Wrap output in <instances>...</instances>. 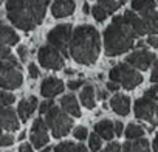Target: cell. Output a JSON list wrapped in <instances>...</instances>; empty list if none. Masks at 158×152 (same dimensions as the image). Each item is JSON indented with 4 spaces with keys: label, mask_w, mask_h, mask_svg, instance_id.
<instances>
[{
    "label": "cell",
    "mask_w": 158,
    "mask_h": 152,
    "mask_svg": "<svg viewBox=\"0 0 158 152\" xmlns=\"http://www.w3.org/2000/svg\"><path fill=\"white\" fill-rule=\"evenodd\" d=\"M68 51L71 57L79 64L90 65L96 62L101 51V39L98 30L92 25H81L74 28L71 33Z\"/></svg>",
    "instance_id": "1"
},
{
    "label": "cell",
    "mask_w": 158,
    "mask_h": 152,
    "mask_svg": "<svg viewBox=\"0 0 158 152\" xmlns=\"http://www.w3.org/2000/svg\"><path fill=\"white\" fill-rule=\"evenodd\" d=\"M138 37L133 30L126 23L123 16L113 17L112 23L104 31V48L107 56H118L129 51L133 47V40Z\"/></svg>",
    "instance_id": "2"
},
{
    "label": "cell",
    "mask_w": 158,
    "mask_h": 152,
    "mask_svg": "<svg viewBox=\"0 0 158 152\" xmlns=\"http://www.w3.org/2000/svg\"><path fill=\"white\" fill-rule=\"evenodd\" d=\"M6 16L14 27L23 31H31L37 27L31 16L28 0H6Z\"/></svg>",
    "instance_id": "3"
},
{
    "label": "cell",
    "mask_w": 158,
    "mask_h": 152,
    "mask_svg": "<svg viewBox=\"0 0 158 152\" xmlns=\"http://www.w3.org/2000/svg\"><path fill=\"white\" fill-rule=\"evenodd\" d=\"M45 123H47V127L51 130V133H53L54 138L65 137L71 130V127H73L71 116H68L62 109H59L56 106H53L45 113Z\"/></svg>",
    "instance_id": "4"
},
{
    "label": "cell",
    "mask_w": 158,
    "mask_h": 152,
    "mask_svg": "<svg viewBox=\"0 0 158 152\" xmlns=\"http://www.w3.org/2000/svg\"><path fill=\"white\" fill-rule=\"evenodd\" d=\"M109 76L110 81L118 82L127 90H132L143 82V76L136 71V68H133L129 64H116L109 71Z\"/></svg>",
    "instance_id": "5"
},
{
    "label": "cell",
    "mask_w": 158,
    "mask_h": 152,
    "mask_svg": "<svg viewBox=\"0 0 158 152\" xmlns=\"http://www.w3.org/2000/svg\"><path fill=\"white\" fill-rule=\"evenodd\" d=\"M23 82V74L19 62L2 61L0 62V89L14 90Z\"/></svg>",
    "instance_id": "6"
},
{
    "label": "cell",
    "mask_w": 158,
    "mask_h": 152,
    "mask_svg": "<svg viewBox=\"0 0 158 152\" xmlns=\"http://www.w3.org/2000/svg\"><path fill=\"white\" fill-rule=\"evenodd\" d=\"M71 25L70 23H62V25H56L48 34H47V40L48 45H51L53 48H56L59 53H62L64 57H68L70 51V40H71Z\"/></svg>",
    "instance_id": "7"
},
{
    "label": "cell",
    "mask_w": 158,
    "mask_h": 152,
    "mask_svg": "<svg viewBox=\"0 0 158 152\" xmlns=\"http://www.w3.org/2000/svg\"><path fill=\"white\" fill-rule=\"evenodd\" d=\"M37 57H39V64L47 70H60L64 67L62 54L56 48H53L51 45L40 47L39 53H37Z\"/></svg>",
    "instance_id": "8"
},
{
    "label": "cell",
    "mask_w": 158,
    "mask_h": 152,
    "mask_svg": "<svg viewBox=\"0 0 158 152\" xmlns=\"http://www.w3.org/2000/svg\"><path fill=\"white\" fill-rule=\"evenodd\" d=\"M156 61L155 54L147 51V50H136L133 53H130L127 57H126V62L129 65H132L133 68H138V70H147L153 62Z\"/></svg>",
    "instance_id": "9"
},
{
    "label": "cell",
    "mask_w": 158,
    "mask_h": 152,
    "mask_svg": "<svg viewBox=\"0 0 158 152\" xmlns=\"http://www.w3.org/2000/svg\"><path fill=\"white\" fill-rule=\"evenodd\" d=\"M155 109H156V104L155 101L143 96L139 99H136L135 103V116L139 118V120H144V121H149L152 124H158L153 116H155Z\"/></svg>",
    "instance_id": "10"
},
{
    "label": "cell",
    "mask_w": 158,
    "mask_h": 152,
    "mask_svg": "<svg viewBox=\"0 0 158 152\" xmlns=\"http://www.w3.org/2000/svg\"><path fill=\"white\" fill-rule=\"evenodd\" d=\"M19 116L17 113L10 109V107H5L0 110V129H2L3 132L10 133V132H16L19 129Z\"/></svg>",
    "instance_id": "11"
},
{
    "label": "cell",
    "mask_w": 158,
    "mask_h": 152,
    "mask_svg": "<svg viewBox=\"0 0 158 152\" xmlns=\"http://www.w3.org/2000/svg\"><path fill=\"white\" fill-rule=\"evenodd\" d=\"M62 90H64V82L60 79L54 78V76H50V78L44 79V82L40 86V93L48 99L57 96L59 93H62Z\"/></svg>",
    "instance_id": "12"
},
{
    "label": "cell",
    "mask_w": 158,
    "mask_h": 152,
    "mask_svg": "<svg viewBox=\"0 0 158 152\" xmlns=\"http://www.w3.org/2000/svg\"><path fill=\"white\" fill-rule=\"evenodd\" d=\"M74 11V0H54L51 5V14L56 19L68 17Z\"/></svg>",
    "instance_id": "13"
},
{
    "label": "cell",
    "mask_w": 158,
    "mask_h": 152,
    "mask_svg": "<svg viewBox=\"0 0 158 152\" xmlns=\"http://www.w3.org/2000/svg\"><path fill=\"white\" fill-rule=\"evenodd\" d=\"M37 104H39V101H37L36 96H30V98H27V99H22V101L19 103V107H17L19 120H20V121H27V120L34 113V110L37 109Z\"/></svg>",
    "instance_id": "14"
},
{
    "label": "cell",
    "mask_w": 158,
    "mask_h": 152,
    "mask_svg": "<svg viewBox=\"0 0 158 152\" xmlns=\"http://www.w3.org/2000/svg\"><path fill=\"white\" fill-rule=\"evenodd\" d=\"M123 19L126 20V23L133 30V33H135L138 37L147 34V31H146V25H144L143 19H141L139 16H136L133 11H126V13L123 14Z\"/></svg>",
    "instance_id": "15"
},
{
    "label": "cell",
    "mask_w": 158,
    "mask_h": 152,
    "mask_svg": "<svg viewBox=\"0 0 158 152\" xmlns=\"http://www.w3.org/2000/svg\"><path fill=\"white\" fill-rule=\"evenodd\" d=\"M48 3H50V0H28V6H30V11H31V16H33L36 25L42 23L47 8H48Z\"/></svg>",
    "instance_id": "16"
},
{
    "label": "cell",
    "mask_w": 158,
    "mask_h": 152,
    "mask_svg": "<svg viewBox=\"0 0 158 152\" xmlns=\"http://www.w3.org/2000/svg\"><path fill=\"white\" fill-rule=\"evenodd\" d=\"M60 106H62V110L74 118H79L81 116V107L77 104V99L74 95L68 93V95H64L62 99H60Z\"/></svg>",
    "instance_id": "17"
},
{
    "label": "cell",
    "mask_w": 158,
    "mask_h": 152,
    "mask_svg": "<svg viewBox=\"0 0 158 152\" xmlns=\"http://www.w3.org/2000/svg\"><path fill=\"white\" fill-rule=\"evenodd\" d=\"M110 106H112V109H113L118 115L126 116V115L130 112V98H129L127 95L116 93V95L110 99Z\"/></svg>",
    "instance_id": "18"
},
{
    "label": "cell",
    "mask_w": 158,
    "mask_h": 152,
    "mask_svg": "<svg viewBox=\"0 0 158 152\" xmlns=\"http://www.w3.org/2000/svg\"><path fill=\"white\" fill-rule=\"evenodd\" d=\"M141 19H143L144 25H146L147 34L155 36L158 33V14H156V11L153 10V11L144 13V14H141Z\"/></svg>",
    "instance_id": "19"
},
{
    "label": "cell",
    "mask_w": 158,
    "mask_h": 152,
    "mask_svg": "<svg viewBox=\"0 0 158 152\" xmlns=\"http://www.w3.org/2000/svg\"><path fill=\"white\" fill-rule=\"evenodd\" d=\"M95 132L102 138V140H112L115 137V130H113V123L109 120H101L99 123L95 124Z\"/></svg>",
    "instance_id": "20"
},
{
    "label": "cell",
    "mask_w": 158,
    "mask_h": 152,
    "mask_svg": "<svg viewBox=\"0 0 158 152\" xmlns=\"http://www.w3.org/2000/svg\"><path fill=\"white\" fill-rule=\"evenodd\" d=\"M123 152H150L149 141L144 140V138L130 140V141L124 143V146H123Z\"/></svg>",
    "instance_id": "21"
},
{
    "label": "cell",
    "mask_w": 158,
    "mask_h": 152,
    "mask_svg": "<svg viewBox=\"0 0 158 152\" xmlns=\"http://www.w3.org/2000/svg\"><path fill=\"white\" fill-rule=\"evenodd\" d=\"M0 44L8 45V47L16 45V44H19V34L13 28H10L6 25H2L0 27Z\"/></svg>",
    "instance_id": "22"
},
{
    "label": "cell",
    "mask_w": 158,
    "mask_h": 152,
    "mask_svg": "<svg viewBox=\"0 0 158 152\" xmlns=\"http://www.w3.org/2000/svg\"><path fill=\"white\" fill-rule=\"evenodd\" d=\"M81 103L87 109H93L96 106V98H95V89L92 84H84V89L81 90Z\"/></svg>",
    "instance_id": "23"
},
{
    "label": "cell",
    "mask_w": 158,
    "mask_h": 152,
    "mask_svg": "<svg viewBox=\"0 0 158 152\" xmlns=\"http://www.w3.org/2000/svg\"><path fill=\"white\" fill-rule=\"evenodd\" d=\"M155 6H156L155 0H132V10L133 11H138L139 14L153 11Z\"/></svg>",
    "instance_id": "24"
},
{
    "label": "cell",
    "mask_w": 158,
    "mask_h": 152,
    "mask_svg": "<svg viewBox=\"0 0 158 152\" xmlns=\"http://www.w3.org/2000/svg\"><path fill=\"white\" fill-rule=\"evenodd\" d=\"M54 152H87L84 144H74L71 141H64L54 147Z\"/></svg>",
    "instance_id": "25"
},
{
    "label": "cell",
    "mask_w": 158,
    "mask_h": 152,
    "mask_svg": "<svg viewBox=\"0 0 158 152\" xmlns=\"http://www.w3.org/2000/svg\"><path fill=\"white\" fill-rule=\"evenodd\" d=\"M31 144L36 149H42L47 143H48V133L47 132H31Z\"/></svg>",
    "instance_id": "26"
},
{
    "label": "cell",
    "mask_w": 158,
    "mask_h": 152,
    "mask_svg": "<svg viewBox=\"0 0 158 152\" xmlns=\"http://www.w3.org/2000/svg\"><path fill=\"white\" fill-rule=\"evenodd\" d=\"M143 135H144V129L138 124L132 123L126 127V137L129 140H138V138H143Z\"/></svg>",
    "instance_id": "27"
},
{
    "label": "cell",
    "mask_w": 158,
    "mask_h": 152,
    "mask_svg": "<svg viewBox=\"0 0 158 152\" xmlns=\"http://www.w3.org/2000/svg\"><path fill=\"white\" fill-rule=\"evenodd\" d=\"M124 2H126V0H99V5L104 6L107 10V13L110 14V13L116 11L118 8H121L124 5Z\"/></svg>",
    "instance_id": "28"
},
{
    "label": "cell",
    "mask_w": 158,
    "mask_h": 152,
    "mask_svg": "<svg viewBox=\"0 0 158 152\" xmlns=\"http://www.w3.org/2000/svg\"><path fill=\"white\" fill-rule=\"evenodd\" d=\"M92 14H93L95 20H98V22H104V20L107 19V16H109L107 10H106L104 6H101L99 3H98V5H95V6L92 8Z\"/></svg>",
    "instance_id": "29"
},
{
    "label": "cell",
    "mask_w": 158,
    "mask_h": 152,
    "mask_svg": "<svg viewBox=\"0 0 158 152\" xmlns=\"http://www.w3.org/2000/svg\"><path fill=\"white\" fill-rule=\"evenodd\" d=\"M2 61H10V62H17V59L13 56L11 50L8 45H3V44H0V62Z\"/></svg>",
    "instance_id": "30"
},
{
    "label": "cell",
    "mask_w": 158,
    "mask_h": 152,
    "mask_svg": "<svg viewBox=\"0 0 158 152\" xmlns=\"http://www.w3.org/2000/svg\"><path fill=\"white\" fill-rule=\"evenodd\" d=\"M14 101H16V98H14L13 93H8V92H2V90H0V110L5 109V107H8V106L13 104Z\"/></svg>",
    "instance_id": "31"
},
{
    "label": "cell",
    "mask_w": 158,
    "mask_h": 152,
    "mask_svg": "<svg viewBox=\"0 0 158 152\" xmlns=\"http://www.w3.org/2000/svg\"><path fill=\"white\" fill-rule=\"evenodd\" d=\"M101 144H102V140H101V137L98 133H92L89 137V146H90V149L93 152H98L101 149Z\"/></svg>",
    "instance_id": "32"
},
{
    "label": "cell",
    "mask_w": 158,
    "mask_h": 152,
    "mask_svg": "<svg viewBox=\"0 0 158 152\" xmlns=\"http://www.w3.org/2000/svg\"><path fill=\"white\" fill-rule=\"evenodd\" d=\"M48 127H47V123L42 120V118H37L34 123H33V129L31 132H47Z\"/></svg>",
    "instance_id": "33"
},
{
    "label": "cell",
    "mask_w": 158,
    "mask_h": 152,
    "mask_svg": "<svg viewBox=\"0 0 158 152\" xmlns=\"http://www.w3.org/2000/svg\"><path fill=\"white\" fill-rule=\"evenodd\" d=\"M87 135H89V132H87V127H84V126H77L74 129V138L76 140H85Z\"/></svg>",
    "instance_id": "34"
},
{
    "label": "cell",
    "mask_w": 158,
    "mask_h": 152,
    "mask_svg": "<svg viewBox=\"0 0 158 152\" xmlns=\"http://www.w3.org/2000/svg\"><path fill=\"white\" fill-rule=\"evenodd\" d=\"M144 96L149 98V99H152V101H158V84L153 86V87H150V89H147L146 93H144Z\"/></svg>",
    "instance_id": "35"
},
{
    "label": "cell",
    "mask_w": 158,
    "mask_h": 152,
    "mask_svg": "<svg viewBox=\"0 0 158 152\" xmlns=\"http://www.w3.org/2000/svg\"><path fill=\"white\" fill-rule=\"evenodd\" d=\"M14 143V137L11 133H5L0 137V147H6V146H11Z\"/></svg>",
    "instance_id": "36"
},
{
    "label": "cell",
    "mask_w": 158,
    "mask_h": 152,
    "mask_svg": "<svg viewBox=\"0 0 158 152\" xmlns=\"http://www.w3.org/2000/svg\"><path fill=\"white\" fill-rule=\"evenodd\" d=\"M54 106V103L51 101V99H48V101H44V103H40V106H39V113L40 115H45L51 107Z\"/></svg>",
    "instance_id": "37"
},
{
    "label": "cell",
    "mask_w": 158,
    "mask_h": 152,
    "mask_svg": "<svg viewBox=\"0 0 158 152\" xmlns=\"http://www.w3.org/2000/svg\"><path fill=\"white\" fill-rule=\"evenodd\" d=\"M28 73H30V76H31L33 79L40 78V70L37 68L36 64H30V65H28Z\"/></svg>",
    "instance_id": "38"
},
{
    "label": "cell",
    "mask_w": 158,
    "mask_h": 152,
    "mask_svg": "<svg viewBox=\"0 0 158 152\" xmlns=\"http://www.w3.org/2000/svg\"><path fill=\"white\" fill-rule=\"evenodd\" d=\"M84 84H85V82L81 81V79H79V81H70V82L67 84V87H68L70 90H77V89H81Z\"/></svg>",
    "instance_id": "39"
},
{
    "label": "cell",
    "mask_w": 158,
    "mask_h": 152,
    "mask_svg": "<svg viewBox=\"0 0 158 152\" xmlns=\"http://www.w3.org/2000/svg\"><path fill=\"white\" fill-rule=\"evenodd\" d=\"M106 152H123V149L118 143H109L106 147Z\"/></svg>",
    "instance_id": "40"
},
{
    "label": "cell",
    "mask_w": 158,
    "mask_h": 152,
    "mask_svg": "<svg viewBox=\"0 0 158 152\" xmlns=\"http://www.w3.org/2000/svg\"><path fill=\"white\" fill-rule=\"evenodd\" d=\"M17 53H19L20 61H25V59L28 57V48H27L25 45H20V47L17 48Z\"/></svg>",
    "instance_id": "41"
},
{
    "label": "cell",
    "mask_w": 158,
    "mask_h": 152,
    "mask_svg": "<svg viewBox=\"0 0 158 152\" xmlns=\"http://www.w3.org/2000/svg\"><path fill=\"white\" fill-rule=\"evenodd\" d=\"M113 130H115V135H116V137H121V135H123V130H124L123 123H121V121H115V123H113Z\"/></svg>",
    "instance_id": "42"
},
{
    "label": "cell",
    "mask_w": 158,
    "mask_h": 152,
    "mask_svg": "<svg viewBox=\"0 0 158 152\" xmlns=\"http://www.w3.org/2000/svg\"><path fill=\"white\" fill-rule=\"evenodd\" d=\"M150 81L155 82V84H158V59L155 61V67H153L152 74H150Z\"/></svg>",
    "instance_id": "43"
},
{
    "label": "cell",
    "mask_w": 158,
    "mask_h": 152,
    "mask_svg": "<svg viewBox=\"0 0 158 152\" xmlns=\"http://www.w3.org/2000/svg\"><path fill=\"white\" fill-rule=\"evenodd\" d=\"M119 87H121V86H119L118 82H113V81H109V82H107V90H109V92H118Z\"/></svg>",
    "instance_id": "44"
},
{
    "label": "cell",
    "mask_w": 158,
    "mask_h": 152,
    "mask_svg": "<svg viewBox=\"0 0 158 152\" xmlns=\"http://www.w3.org/2000/svg\"><path fill=\"white\" fill-rule=\"evenodd\" d=\"M19 152H33V146L28 143H22L19 146Z\"/></svg>",
    "instance_id": "45"
},
{
    "label": "cell",
    "mask_w": 158,
    "mask_h": 152,
    "mask_svg": "<svg viewBox=\"0 0 158 152\" xmlns=\"http://www.w3.org/2000/svg\"><path fill=\"white\" fill-rule=\"evenodd\" d=\"M147 44H149L150 47H153V48H158V37H156V36H149Z\"/></svg>",
    "instance_id": "46"
},
{
    "label": "cell",
    "mask_w": 158,
    "mask_h": 152,
    "mask_svg": "<svg viewBox=\"0 0 158 152\" xmlns=\"http://www.w3.org/2000/svg\"><path fill=\"white\" fill-rule=\"evenodd\" d=\"M107 96H109L107 92H104V90H102V92H98V98H99V99H106Z\"/></svg>",
    "instance_id": "47"
},
{
    "label": "cell",
    "mask_w": 158,
    "mask_h": 152,
    "mask_svg": "<svg viewBox=\"0 0 158 152\" xmlns=\"http://www.w3.org/2000/svg\"><path fill=\"white\" fill-rule=\"evenodd\" d=\"M153 150L158 152V133L155 135V140H153Z\"/></svg>",
    "instance_id": "48"
},
{
    "label": "cell",
    "mask_w": 158,
    "mask_h": 152,
    "mask_svg": "<svg viewBox=\"0 0 158 152\" xmlns=\"http://www.w3.org/2000/svg\"><path fill=\"white\" fill-rule=\"evenodd\" d=\"M82 11H84V14H89L92 10H90V6H89V3H84V6H82Z\"/></svg>",
    "instance_id": "49"
},
{
    "label": "cell",
    "mask_w": 158,
    "mask_h": 152,
    "mask_svg": "<svg viewBox=\"0 0 158 152\" xmlns=\"http://www.w3.org/2000/svg\"><path fill=\"white\" fill-rule=\"evenodd\" d=\"M65 73H67V74H73V73H74V71H73V70H71V68H67V70H65Z\"/></svg>",
    "instance_id": "50"
},
{
    "label": "cell",
    "mask_w": 158,
    "mask_h": 152,
    "mask_svg": "<svg viewBox=\"0 0 158 152\" xmlns=\"http://www.w3.org/2000/svg\"><path fill=\"white\" fill-rule=\"evenodd\" d=\"M23 138H25V132H22V133L19 135V140H23Z\"/></svg>",
    "instance_id": "51"
},
{
    "label": "cell",
    "mask_w": 158,
    "mask_h": 152,
    "mask_svg": "<svg viewBox=\"0 0 158 152\" xmlns=\"http://www.w3.org/2000/svg\"><path fill=\"white\" fill-rule=\"evenodd\" d=\"M155 115H156V123H158V104H156V109H155Z\"/></svg>",
    "instance_id": "52"
},
{
    "label": "cell",
    "mask_w": 158,
    "mask_h": 152,
    "mask_svg": "<svg viewBox=\"0 0 158 152\" xmlns=\"http://www.w3.org/2000/svg\"><path fill=\"white\" fill-rule=\"evenodd\" d=\"M2 25H3V23H2V20H0V27H2Z\"/></svg>",
    "instance_id": "53"
},
{
    "label": "cell",
    "mask_w": 158,
    "mask_h": 152,
    "mask_svg": "<svg viewBox=\"0 0 158 152\" xmlns=\"http://www.w3.org/2000/svg\"><path fill=\"white\" fill-rule=\"evenodd\" d=\"M99 152H106V150H99Z\"/></svg>",
    "instance_id": "54"
}]
</instances>
